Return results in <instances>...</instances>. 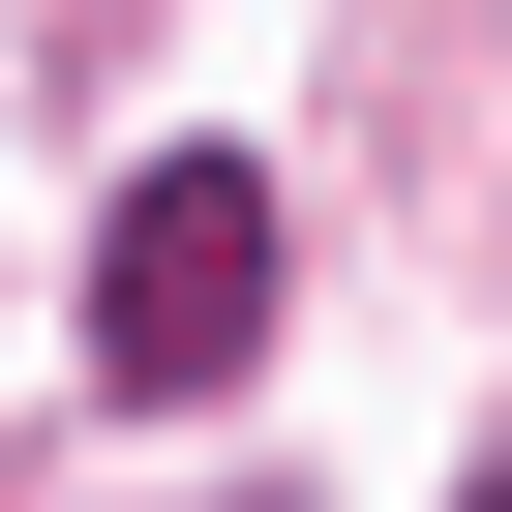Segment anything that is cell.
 Here are the masks:
<instances>
[{"instance_id": "cell-1", "label": "cell", "mask_w": 512, "mask_h": 512, "mask_svg": "<svg viewBox=\"0 0 512 512\" xmlns=\"http://www.w3.org/2000/svg\"><path fill=\"white\" fill-rule=\"evenodd\" d=\"M91 362L121 392H241V362H272V181H241V151H151L91 211Z\"/></svg>"}, {"instance_id": "cell-2", "label": "cell", "mask_w": 512, "mask_h": 512, "mask_svg": "<svg viewBox=\"0 0 512 512\" xmlns=\"http://www.w3.org/2000/svg\"><path fill=\"white\" fill-rule=\"evenodd\" d=\"M482 512H512V482H482Z\"/></svg>"}]
</instances>
